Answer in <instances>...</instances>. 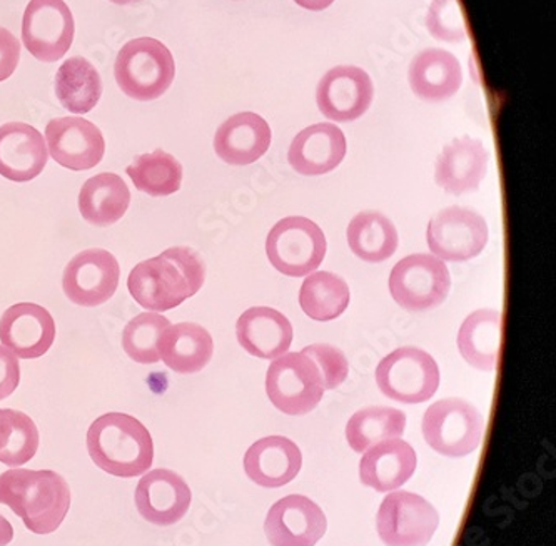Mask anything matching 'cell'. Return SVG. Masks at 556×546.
<instances>
[{"label":"cell","instance_id":"obj_1","mask_svg":"<svg viewBox=\"0 0 556 546\" xmlns=\"http://www.w3.org/2000/svg\"><path fill=\"white\" fill-rule=\"evenodd\" d=\"M206 279V265L191 247H169L152 259L142 261L127 279L130 296L151 313L181 306L199 293Z\"/></svg>","mask_w":556,"mask_h":546},{"label":"cell","instance_id":"obj_2","mask_svg":"<svg viewBox=\"0 0 556 546\" xmlns=\"http://www.w3.org/2000/svg\"><path fill=\"white\" fill-rule=\"evenodd\" d=\"M0 504L36 535L54 533L71 508L70 483L52 470L12 468L0 474Z\"/></svg>","mask_w":556,"mask_h":546},{"label":"cell","instance_id":"obj_3","mask_svg":"<svg viewBox=\"0 0 556 546\" xmlns=\"http://www.w3.org/2000/svg\"><path fill=\"white\" fill-rule=\"evenodd\" d=\"M87 452L96 467L117 478L144 474L154 461L148 428L126 412H108L87 431Z\"/></svg>","mask_w":556,"mask_h":546},{"label":"cell","instance_id":"obj_4","mask_svg":"<svg viewBox=\"0 0 556 546\" xmlns=\"http://www.w3.org/2000/svg\"><path fill=\"white\" fill-rule=\"evenodd\" d=\"M117 86L127 98L149 102L166 94L176 64L173 54L161 40L139 37L129 40L117 54L114 64Z\"/></svg>","mask_w":556,"mask_h":546},{"label":"cell","instance_id":"obj_5","mask_svg":"<svg viewBox=\"0 0 556 546\" xmlns=\"http://www.w3.org/2000/svg\"><path fill=\"white\" fill-rule=\"evenodd\" d=\"M484 418L462 398L441 399L422 417V436L430 448L448 458L471 455L480 446Z\"/></svg>","mask_w":556,"mask_h":546},{"label":"cell","instance_id":"obj_6","mask_svg":"<svg viewBox=\"0 0 556 546\" xmlns=\"http://www.w3.org/2000/svg\"><path fill=\"white\" fill-rule=\"evenodd\" d=\"M266 254L269 263L289 278L311 275L325 261V232L307 217H285L269 231Z\"/></svg>","mask_w":556,"mask_h":546},{"label":"cell","instance_id":"obj_7","mask_svg":"<svg viewBox=\"0 0 556 546\" xmlns=\"http://www.w3.org/2000/svg\"><path fill=\"white\" fill-rule=\"evenodd\" d=\"M269 402L289 417L313 411L325 395L321 374L304 353H285L269 366L266 374Z\"/></svg>","mask_w":556,"mask_h":546},{"label":"cell","instance_id":"obj_8","mask_svg":"<svg viewBox=\"0 0 556 546\" xmlns=\"http://www.w3.org/2000/svg\"><path fill=\"white\" fill-rule=\"evenodd\" d=\"M388 287L393 300L406 312H428L448 297L452 276L440 257L412 254L394 266Z\"/></svg>","mask_w":556,"mask_h":546},{"label":"cell","instance_id":"obj_9","mask_svg":"<svg viewBox=\"0 0 556 546\" xmlns=\"http://www.w3.org/2000/svg\"><path fill=\"white\" fill-rule=\"evenodd\" d=\"M376 383L394 402L416 405L431 398L440 386V368L419 347H397L376 368Z\"/></svg>","mask_w":556,"mask_h":546},{"label":"cell","instance_id":"obj_10","mask_svg":"<svg viewBox=\"0 0 556 546\" xmlns=\"http://www.w3.org/2000/svg\"><path fill=\"white\" fill-rule=\"evenodd\" d=\"M438 525L437 508L412 492L390 493L376 520L378 535L387 546H427Z\"/></svg>","mask_w":556,"mask_h":546},{"label":"cell","instance_id":"obj_11","mask_svg":"<svg viewBox=\"0 0 556 546\" xmlns=\"http://www.w3.org/2000/svg\"><path fill=\"white\" fill-rule=\"evenodd\" d=\"M76 24L64 0H30L22 18V40L42 62L64 58L73 46Z\"/></svg>","mask_w":556,"mask_h":546},{"label":"cell","instance_id":"obj_12","mask_svg":"<svg viewBox=\"0 0 556 546\" xmlns=\"http://www.w3.org/2000/svg\"><path fill=\"white\" fill-rule=\"evenodd\" d=\"M484 217L468 207H446L428 225L427 241L431 253L441 261L463 263L477 257L488 243Z\"/></svg>","mask_w":556,"mask_h":546},{"label":"cell","instance_id":"obj_13","mask_svg":"<svg viewBox=\"0 0 556 546\" xmlns=\"http://www.w3.org/2000/svg\"><path fill=\"white\" fill-rule=\"evenodd\" d=\"M121 268L114 254L105 250H86L65 266L62 288L71 303L96 308L108 303L119 287Z\"/></svg>","mask_w":556,"mask_h":546},{"label":"cell","instance_id":"obj_14","mask_svg":"<svg viewBox=\"0 0 556 546\" xmlns=\"http://www.w3.org/2000/svg\"><path fill=\"white\" fill-rule=\"evenodd\" d=\"M375 98V86L366 71L340 65L319 80L316 102L323 116L337 123H351L366 114Z\"/></svg>","mask_w":556,"mask_h":546},{"label":"cell","instance_id":"obj_15","mask_svg":"<svg viewBox=\"0 0 556 546\" xmlns=\"http://www.w3.org/2000/svg\"><path fill=\"white\" fill-rule=\"evenodd\" d=\"M49 156L71 170H89L104 157L101 129L83 117H59L46 127Z\"/></svg>","mask_w":556,"mask_h":546},{"label":"cell","instance_id":"obj_16","mask_svg":"<svg viewBox=\"0 0 556 546\" xmlns=\"http://www.w3.org/2000/svg\"><path fill=\"white\" fill-rule=\"evenodd\" d=\"M328 529L321 508L306 496L289 495L268 511L264 532L273 546H315Z\"/></svg>","mask_w":556,"mask_h":546},{"label":"cell","instance_id":"obj_17","mask_svg":"<svg viewBox=\"0 0 556 546\" xmlns=\"http://www.w3.org/2000/svg\"><path fill=\"white\" fill-rule=\"evenodd\" d=\"M0 341L18 359L42 358L55 341V321L36 303H17L0 318Z\"/></svg>","mask_w":556,"mask_h":546},{"label":"cell","instance_id":"obj_18","mask_svg":"<svg viewBox=\"0 0 556 546\" xmlns=\"http://www.w3.org/2000/svg\"><path fill=\"white\" fill-rule=\"evenodd\" d=\"M136 507L146 521L157 526L176 525L191 507V488L170 470H152L136 488Z\"/></svg>","mask_w":556,"mask_h":546},{"label":"cell","instance_id":"obj_19","mask_svg":"<svg viewBox=\"0 0 556 546\" xmlns=\"http://www.w3.org/2000/svg\"><path fill=\"white\" fill-rule=\"evenodd\" d=\"M46 139L26 123L0 127V176L12 182H29L48 166Z\"/></svg>","mask_w":556,"mask_h":546},{"label":"cell","instance_id":"obj_20","mask_svg":"<svg viewBox=\"0 0 556 546\" xmlns=\"http://www.w3.org/2000/svg\"><path fill=\"white\" fill-rule=\"evenodd\" d=\"M346 149V138L337 124H315L301 130L293 139L288 161L303 176H323L343 163Z\"/></svg>","mask_w":556,"mask_h":546},{"label":"cell","instance_id":"obj_21","mask_svg":"<svg viewBox=\"0 0 556 546\" xmlns=\"http://www.w3.org/2000/svg\"><path fill=\"white\" fill-rule=\"evenodd\" d=\"M488 161L490 152L483 142L470 136L455 139L438 156L434 181L448 194L475 191L486 176Z\"/></svg>","mask_w":556,"mask_h":546},{"label":"cell","instance_id":"obj_22","mask_svg":"<svg viewBox=\"0 0 556 546\" xmlns=\"http://www.w3.org/2000/svg\"><path fill=\"white\" fill-rule=\"evenodd\" d=\"M271 127L260 114L239 113L220 124L214 136V151L231 166H250L268 152Z\"/></svg>","mask_w":556,"mask_h":546},{"label":"cell","instance_id":"obj_23","mask_svg":"<svg viewBox=\"0 0 556 546\" xmlns=\"http://www.w3.org/2000/svg\"><path fill=\"white\" fill-rule=\"evenodd\" d=\"M303 467L296 443L285 436H268L254 443L244 456V471L251 482L264 488H279L293 482Z\"/></svg>","mask_w":556,"mask_h":546},{"label":"cell","instance_id":"obj_24","mask_svg":"<svg viewBox=\"0 0 556 546\" xmlns=\"http://www.w3.org/2000/svg\"><path fill=\"white\" fill-rule=\"evenodd\" d=\"M418 467L416 452L409 443L394 439L366 449L359 461L363 485L380 493H390L405 485Z\"/></svg>","mask_w":556,"mask_h":546},{"label":"cell","instance_id":"obj_25","mask_svg":"<svg viewBox=\"0 0 556 546\" xmlns=\"http://www.w3.org/2000/svg\"><path fill=\"white\" fill-rule=\"evenodd\" d=\"M239 344L251 356L276 359L288 353L293 343V326L281 313L266 306L250 308L236 325Z\"/></svg>","mask_w":556,"mask_h":546},{"label":"cell","instance_id":"obj_26","mask_svg":"<svg viewBox=\"0 0 556 546\" xmlns=\"http://www.w3.org/2000/svg\"><path fill=\"white\" fill-rule=\"evenodd\" d=\"M408 80L412 91L421 101H448L462 87V64L452 52L427 49L413 58Z\"/></svg>","mask_w":556,"mask_h":546},{"label":"cell","instance_id":"obj_27","mask_svg":"<svg viewBox=\"0 0 556 546\" xmlns=\"http://www.w3.org/2000/svg\"><path fill=\"white\" fill-rule=\"evenodd\" d=\"M214 343L210 331L195 322L170 325L160 341V358L174 373L203 371L213 358Z\"/></svg>","mask_w":556,"mask_h":546},{"label":"cell","instance_id":"obj_28","mask_svg":"<svg viewBox=\"0 0 556 546\" xmlns=\"http://www.w3.org/2000/svg\"><path fill=\"white\" fill-rule=\"evenodd\" d=\"M502 347V313L480 309L463 321L458 350L463 359L478 371H495Z\"/></svg>","mask_w":556,"mask_h":546},{"label":"cell","instance_id":"obj_29","mask_svg":"<svg viewBox=\"0 0 556 546\" xmlns=\"http://www.w3.org/2000/svg\"><path fill=\"white\" fill-rule=\"evenodd\" d=\"M130 191L121 176L102 173L87 179L79 192V211L89 225H116L129 209Z\"/></svg>","mask_w":556,"mask_h":546},{"label":"cell","instance_id":"obj_30","mask_svg":"<svg viewBox=\"0 0 556 546\" xmlns=\"http://www.w3.org/2000/svg\"><path fill=\"white\" fill-rule=\"evenodd\" d=\"M55 94L70 113H91L101 101V74L87 59H67L55 74Z\"/></svg>","mask_w":556,"mask_h":546},{"label":"cell","instance_id":"obj_31","mask_svg":"<svg viewBox=\"0 0 556 546\" xmlns=\"http://www.w3.org/2000/svg\"><path fill=\"white\" fill-rule=\"evenodd\" d=\"M348 244L359 259L383 263L396 253L397 231L378 211H363L348 226Z\"/></svg>","mask_w":556,"mask_h":546},{"label":"cell","instance_id":"obj_32","mask_svg":"<svg viewBox=\"0 0 556 546\" xmlns=\"http://www.w3.org/2000/svg\"><path fill=\"white\" fill-rule=\"evenodd\" d=\"M350 301L346 281L329 271L311 272L300 291L301 309L315 321L340 318L350 306Z\"/></svg>","mask_w":556,"mask_h":546},{"label":"cell","instance_id":"obj_33","mask_svg":"<svg viewBox=\"0 0 556 546\" xmlns=\"http://www.w3.org/2000/svg\"><path fill=\"white\" fill-rule=\"evenodd\" d=\"M406 430V415L387 406H371L354 412L346 424V440L353 452L365 453L387 440L400 439Z\"/></svg>","mask_w":556,"mask_h":546},{"label":"cell","instance_id":"obj_34","mask_svg":"<svg viewBox=\"0 0 556 546\" xmlns=\"http://www.w3.org/2000/svg\"><path fill=\"white\" fill-rule=\"evenodd\" d=\"M126 173L136 189L151 198L176 194L181 189V163L163 149L136 157L135 163L127 166Z\"/></svg>","mask_w":556,"mask_h":546},{"label":"cell","instance_id":"obj_35","mask_svg":"<svg viewBox=\"0 0 556 546\" xmlns=\"http://www.w3.org/2000/svg\"><path fill=\"white\" fill-rule=\"evenodd\" d=\"M39 449V430L33 418L17 409H0V464L18 468Z\"/></svg>","mask_w":556,"mask_h":546},{"label":"cell","instance_id":"obj_36","mask_svg":"<svg viewBox=\"0 0 556 546\" xmlns=\"http://www.w3.org/2000/svg\"><path fill=\"white\" fill-rule=\"evenodd\" d=\"M170 321L163 315L141 313L127 322L123 331V350L139 365H154L161 361L160 341Z\"/></svg>","mask_w":556,"mask_h":546},{"label":"cell","instance_id":"obj_37","mask_svg":"<svg viewBox=\"0 0 556 546\" xmlns=\"http://www.w3.org/2000/svg\"><path fill=\"white\" fill-rule=\"evenodd\" d=\"M427 29L441 42H463L468 37L459 0H433L427 14Z\"/></svg>","mask_w":556,"mask_h":546},{"label":"cell","instance_id":"obj_38","mask_svg":"<svg viewBox=\"0 0 556 546\" xmlns=\"http://www.w3.org/2000/svg\"><path fill=\"white\" fill-rule=\"evenodd\" d=\"M301 353H304L307 358L313 359V363L318 366L325 391L337 390L346 381L350 366H348L346 356L338 347L326 343L311 344V346L304 347Z\"/></svg>","mask_w":556,"mask_h":546},{"label":"cell","instance_id":"obj_39","mask_svg":"<svg viewBox=\"0 0 556 546\" xmlns=\"http://www.w3.org/2000/svg\"><path fill=\"white\" fill-rule=\"evenodd\" d=\"M21 383V366L18 358L0 344V402L9 398V396L17 390Z\"/></svg>","mask_w":556,"mask_h":546},{"label":"cell","instance_id":"obj_40","mask_svg":"<svg viewBox=\"0 0 556 546\" xmlns=\"http://www.w3.org/2000/svg\"><path fill=\"white\" fill-rule=\"evenodd\" d=\"M21 61V42L11 30L0 27V82L8 80Z\"/></svg>","mask_w":556,"mask_h":546},{"label":"cell","instance_id":"obj_41","mask_svg":"<svg viewBox=\"0 0 556 546\" xmlns=\"http://www.w3.org/2000/svg\"><path fill=\"white\" fill-rule=\"evenodd\" d=\"M294 2L306 11L319 12L328 9L334 0H294Z\"/></svg>","mask_w":556,"mask_h":546},{"label":"cell","instance_id":"obj_42","mask_svg":"<svg viewBox=\"0 0 556 546\" xmlns=\"http://www.w3.org/2000/svg\"><path fill=\"white\" fill-rule=\"evenodd\" d=\"M12 538H14V529H12L8 518L0 515V546H8Z\"/></svg>","mask_w":556,"mask_h":546},{"label":"cell","instance_id":"obj_43","mask_svg":"<svg viewBox=\"0 0 556 546\" xmlns=\"http://www.w3.org/2000/svg\"><path fill=\"white\" fill-rule=\"evenodd\" d=\"M109 2H113L116 5H135L138 2H142V0H109Z\"/></svg>","mask_w":556,"mask_h":546}]
</instances>
